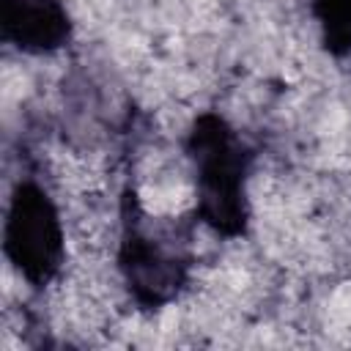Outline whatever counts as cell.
Returning a JSON list of instances; mask_svg holds the SVG:
<instances>
[{
    "instance_id": "cell-4",
    "label": "cell",
    "mask_w": 351,
    "mask_h": 351,
    "mask_svg": "<svg viewBox=\"0 0 351 351\" xmlns=\"http://www.w3.org/2000/svg\"><path fill=\"white\" fill-rule=\"evenodd\" d=\"M313 16L332 55H351V0H313Z\"/></svg>"
},
{
    "instance_id": "cell-3",
    "label": "cell",
    "mask_w": 351,
    "mask_h": 351,
    "mask_svg": "<svg viewBox=\"0 0 351 351\" xmlns=\"http://www.w3.org/2000/svg\"><path fill=\"white\" fill-rule=\"evenodd\" d=\"M71 19L60 0H11L5 36L25 55H49L69 41Z\"/></svg>"
},
{
    "instance_id": "cell-2",
    "label": "cell",
    "mask_w": 351,
    "mask_h": 351,
    "mask_svg": "<svg viewBox=\"0 0 351 351\" xmlns=\"http://www.w3.org/2000/svg\"><path fill=\"white\" fill-rule=\"evenodd\" d=\"M66 211L33 178H19L5 211L8 263L33 288L52 285L66 269Z\"/></svg>"
},
{
    "instance_id": "cell-1",
    "label": "cell",
    "mask_w": 351,
    "mask_h": 351,
    "mask_svg": "<svg viewBox=\"0 0 351 351\" xmlns=\"http://www.w3.org/2000/svg\"><path fill=\"white\" fill-rule=\"evenodd\" d=\"M195 211L225 236H239L250 219V151L219 118L197 115L186 140Z\"/></svg>"
}]
</instances>
